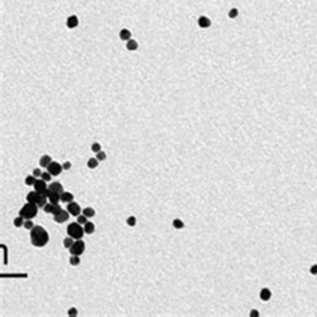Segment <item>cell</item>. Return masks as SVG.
I'll use <instances>...</instances> for the list:
<instances>
[{"mask_svg":"<svg viewBox=\"0 0 317 317\" xmlns=\"http://www.w3.org/2000/svg\"><path fill=\"white\" fill-rule=\"evenodd\" d=\"M30 241L35 247H43L48 244L50 234L43 226L35 225L30 231Z\"/></svg>","mask_w":317,"mask_h":317,"instance_id":"obj_1","label":"cell"},{"mask_svg":"<svg viewBox=\"0 0 317 317\" xmlns=\"http://www.w3.org/2000/svg\"><path fill=\"white\" fill-rule=\"evenodd\" d=\"M38 205L32 204V202H27L22 206V209L19 210V215H22L24 220H32L38 214Z\"/></svg>","mask_w":317,"mask_h":317,"instance_id":"obj_2","label":"cell"},{"mask_svg":"<svg viewBox=\"0 0 317 317\" xmlns=\"http://www.w3.org/2000/svg\"><path fill=\"white\" fill-rule=\"evenodd\" d=\"M86 233L84 231V228H82V225L76 221V222H71L70 225L67 226V236L72 237L74 239H82L83 234Z\"/></svg>","mask_w":317,"mask_h":317,"instance_id":"obj_3","label":"cell"},{"mask_svg":"<svg viewBox=\"0 0 317 317\" xmlns=\"http://www.w3.org/2000/svg\"><path fill=\"white\" fill-rule=\"evenodd\" d=\"M26 199H27V202H32V204H36L39 207H44L47 204V197L43 195V194H40L39 191L36 190H32L30 191V193L27 194V197H26Z\"/></svg>","mask_w":317,"mask_h":317,"instance_id":"obj_4","label":"cell"},{"mask_svg":"<svg viewBox=\"0 0 317 317\" xmlns=\"http://www.w3.org/2000/svg\"><path fill=\"white\" fill-rule=\"evenodd\" d=\"M68 250H70L71 256H82L84 253V250H86V244L82 239H75V242Z\"/></svg>","mask_w":317,"mask_h":317,"instance_id":"obj_5","label":"cell"},{"mask_svg":"<svg viewBox=\"0 0 317 317\" xmlns=\"http://www.w3.org/2000/svg\"><path fill=\"white\" fill-rule=\"evenodd\" d=\"M34 189H35L36 191H39L40 194L46 195V191H47V189H48V186H47V182L43 179V178H36L35 183H34Z\"/></svg>","mask_w":317,"mask_h":317,"instance_id":"obj_6","label":"cell"},{"mask_svg":"<svg viewBox=\"0 0 317 317\" xmlns=\"http://www.w3.org/2000/svg\"><path fill=\"white\" fill-rule=\"evenodd\" d=\"M63 165H60V163H58V162H54L52 161L51 163L48 165V167H47V171L48 173H51L52 174V177H54V175H59L60 173L63 171Z\"/></svg>","mask_w":317,"mask_h":317,"instance_id":"obj_7","label":"cell"},{"mask_svg":"<svg viewBox=\"0 0 317 317\" xmlns=\"http://www.w3.org/2000/svg\"><path fill=\"white\" fill-rule=\"evenodd\" d=\"M67 210L71 215H74V217H78V215L81 214V206H79V204H76L75 201L67 204Z\"/></svg>","mask_w":317,"mask_h":317,"instance_id":"obj_8","label":"cell"},{"mask_svg":"<svg viewBox=\"0 0 317 317\" xmlns=\"http://www.w3.org/2000/svg\"><path fill=\"white\" fill-rule=\"evenodd\" d=\"M70 213H68V210H62L60 213H58L56 215H54V221L56 223H63V222H66V221L70 218Z\"/></svg>","mask_w":317,"mask_h":317,"instance_id":"obj_9","label":"cell"},{"mask_svg":"<svg viewBox=\"0 0 317 317\" xmlns=\"http://www.w3.org/2000/svg\"><path fill=\"white\" fill-rule=\"evenodd\" d=\"M46 197L48 198L50 202H52V204H58V202L60 201V194L56 193V191H52L50 190V189H47L46 191Z\"/></svg>","mask_w":317,"mask_h":317,"instance_id":"obj_10","label":"cell"},{"mask_svg":"<svg viewBox=\"0 0 317 317\" xmlns=\"http://www.w3.org/2000/svg\"><path fill=\"white\" fill-rule=\"evenodd\" d=\"M66 24H67V27L68 28H76L79 26V19H78V16L76 15H71V16H68L67 18V22H66Z\"/></svg>","mask_w":317,"mask_h":317,"instance_id":"obj_11","label":"cell"},{"mask_svg":"<svg viewBox=\"0 0 317 317\" xmlns=\"http://www.w3.org/2000/svg\"><path fill=\"white\" fill-rule=\"evenodd\" d=\"M198 26L201 28H209L212 26V22L207 16H199L198 18Z\"/></svg>","mask_w":317,"mask_h":317,"instance_id":"obj_12","label":"cell"},{"mask_svg":"<svg viewBox=\"0 0 317 317\" xmlns=\"http://www.w3.org/2000/svg\"><path fill=\"white\" fill-rule=\"evenodd\" d=\"M48 189L50 190H52V191H56V193H59V194H62L63 191H64L63 185L60 182H51L50 183V186H48Z\"/></svg>","mask_w":317,"mask_h":317,"instance_id":"obj_13","label":"cell"},{"mask_svg":"<svg viewBox=\"0 0 317 317\" xmlns=\"http://www.w3.org/2000/svg\"><path fill=\"white\" fill-rule=\"evenodd\" d=\"M119 38H121V40L123 42H127L131 39V31L127 30V28H122L121 31H119Z\"/></svg>","mask_w":317,"mask_h":317,"instance_id":"obj_14","label":"cell"},{"mask_svg":"<svg viewBox=\"0 0 317 317\" xmlns=\"http://www.w3.org/2000/svg\"><path fill=\"white\" fill-rule=\"evenodd\" d=\"M60 201L66 202V204H70V202L74 201V194L70 193V191H63V193L60 194Z\"/></svg>","mask_w":317,"mask_h":317,"instance_id":"obj_15","label":"cell"},{"mask_svg":"<svg viewBox=\"0 0 317 317\" xmlns=\"http://www.w3.org/2000/svg\"><path fill=\"white\" fill-rule=\"evenodd\" d=\"M272 297V292L268 289V288H264V289H261L260 292V298L262 301H269Z\"/></svg>","mask_w":317,"mask_h":317,"instance_id":"obj_16","label":"cell"},{"mask_svg":"<svg viewBox=\"0 0 317 317\" xmlns=\"http://www.w3.org/2000/svg\"><path fill=\"white\" fill-rule=\"evenodd\" d=\"M51 162H52V158L50 155H47V154H46V155H42L40 159H39V163H40V166L42 167H46V169L48 167V165L51 163Z\"/></svg>","mask_w":317,"mask_h":317,"instance_id":"obj_17","label":"cell"},{"mask_svg":"<svg viewBox=\"0 0 317 317\" xmlns=\"http://www.w3.org/2000/svg\"><path fill=\"white\" fill-rule=\"evenodd\" d=\"M83 228H84V231H86V234H92L95 231V225L92 222H90V221H87V222L84 223Z\"/></svg>","mask_w":317,"mask_h":317,"instance_id":"obj_18","label":"cell"},{"mask_svg":"<svg viewBox=\"0 0 317 317\" xmlns=\"http://www.w3.org/2000/svg\"><path fill=\"white\" fill-rule=\"evenodd\" d=\"M126 48L129 50V51H135V50L138 48V42L134 40V39H130V40H127Z\"/></svg>","mask_w":317,"mask_h":317,"instance_id":"obj_19","label":"cell"},{"mask_svg":"<svg viewBox=\"0 0 317 317\" xmlns=\"http://www.w3.org/2000/svg\"><path fill=\"white\" fill-rule=\"evenodd\" d=\"M98 165H99V161H98L97 158H90L89 161H87V167H89V169H97Z\"/></svg>","mask_w":317,"mask_h":317,"instance_id":"obj_20","label":"cell"},{"mask_svg":"<svg viewBox=\"0 0 317 317\" xmlns=\"http://www.w3.org/2000/svg\"><path fill=\"white\" fill-rule=\"evenodd\" d=\"M24 221L26 220L22 217V215H18V217L14 220V226L15 228H22V226L24 225Z\"/></svg>","mask_w":317,"mask_h":317,"instance_id":"obj_21","label":"cell"},{"mask_svg":"<svg viewBox=\"0 0 317 317\" xmlns=\"http://www.w3.org/2000/svg\"><path fill=\"white\" fill-rule=\"evenodd\" d=\"M82 214H84L87 218H91L95 215V210L92 209V207H84L83 212H82Z\"/></svg>","mask_w":317,"mask_h":317,"instance_id":"obj_22","label":"cell"},{"mask_svg":"<svg viewBox=\"0 0 317 317\" xmlns=\"http://www.w3.org/2000/svg\"><path fill=\"white\" fill-rule=\"evenodd\" d=\"M75 242V239L72 238V237H66L64 239H63V245H64V247H67V249H70L71 246H72V244Z\"/></svg>","mask_w":317,"mask_h":317,"instance_id":"obj_23","label":"cell"},{"mask_svg":"<svg viewBox=\"0 0 317 317\" xmlns=\"http://www.w3.org/2000/svg\"><path fill=\"white\" fill-rule=\"evenodd\" d=\"M35 181H36V177L34 174L32 175H27V177H26V179H24V183L27 186H34Z\"/></svg>","mask_w":317,"mask_h":317,"instance_id":"obj_24","label":"cell"},{"mask_svg":"<svg viewBox=\"0 0 317 317\" xmlns=\"http://www.w3.org/2000/svg\"><path fill=\"white\" fill-rule=\"evenodd\" d=\"M70 264L71 265H74V266L79 265V264H81V257H79V256H71L70 257Z\"/></svg>","mask_w":317,"mask_h":317,"instance_id":"obj_25","label":"cell"},{"mask_svg":"<svg viewBox=\"0 0 317 317\" xmlns=\"http://www.w3.org/2000/svg\"><path fill=\"white\" fill-rule=\"evenodd\" d=\"M173 226H174L175 229H183V226H185V223H183L181 220H178V218H175V220L173 221Z\"/></svg>","mask_w":317,"mask_h":317,"instance_id":"obj_26","label":"cell"},{"mask_svg":"<svg viewBox=\"0 0 317 317\" xmlns=\"http://www.w3.org/2000/svg\"><path fill=\"white\" fill-rule=\"evenodd\" d=\"M54 205H55V204H52V202H50V204H46V206L43 207L44 213H47V214H51V213H52V209H54Z\"/></svg>","mask_w":317,"mask_h":317,"instance_id":"obj_27","label":"cell"},{"mask_svg":"<svg viewBox=\"0 0 317 317\" xmlns=\"http://www.w3.org/2000/svg\"><path fill=\"white\" fill-rule=\"evenodd\" d=\"M34 222H32V220H26L24 221V225H23V228L24 229H27V230H31V229L34 228Z\"/></svg>","mask_w":317,"mask_h":317,"instance_id":"obj_28","label":"cell"},{"mask_svg":"<svg viewBox=\"0 0 317 317\" xmlns=\"http://www.w3.org/2000/svg\"><path fill=\"white\" fill-rule=\"evenodd\" d=\"M126 222H127V225L129 226H135L137 225V218H135L134 215H130V217L126 220Z\"/></svg>","mask_w":317,"mask_h":317,"instance_id":"obj_29","label":"cell"},{"mask_svg":"<svg viewBox=\"0 0 317 317\" xmlns=\"http://www.w3.org/2000/svg\"><path fill=\"white\" fill-rule=\"evenodd\" d=\"M100 150H102V147H100V143L95 142V143H92V145H91V151H92V153H99Z\"/></svg>","mask_w":317,"mask_h":317,"instance_id":"obj_30","label":"cell"},{"mask_svg":"<svg viewBox=\"0 0 317 317\" xmlns=\"http://www.w3.org/2000/svg\"><path fill=\"white\" fill-rule=\"evenodd\" d=\"M40 178H43L46 182H51V178H52V174L51 173H48V171H43V174H42V177Z\"/></svg>","mask_w":317,"mask_h":317,"instance_id":"obj_31","label":"cell"},{"mask_svg":"<svg viewBox=\"0 0 317 317\" xmlns=\"http://www.w3.org/2000/svg\"><path fill=\"white\" fill-rule=\"evenodd\" d=\"M76 221H78V222L81 223V225H84V223L87 222V217H86V215H84V214H82V215L79 214L78 217H76Z\"/></svg>","mask_w":317,"mask_h":317,"instance_id":"obj_32","label":"cell"},{"mask_svg":"<svg viewBox=\"0 0 317 317\" xmlns=\"http://www.w3.org/2000/svg\"><path fill=\"white\" fill-rule=\"evenodd\" d=\"M62 210H63V209H62V207H60V205H59V204H55V205H54V209H52V213H51V214H52V215H56L58 213H60V212H62Z\"/></svg>","mask_w":317,"mask_h":317,"instance_id":"obj_33","label":"cell"},{"mask_svg":"<svg viewBox=\"0 0 317 317\" xmlns=\"http://www.w3.org/2000/svg\"><path fill=\"white\" fill-rule=\"evenodd\" d=\"M238 16V10L237 8H231L230 11H229V18L230 19H234V18Z\"/></svg>","mask_w":317,"mask_h":317,"instance_id":"obj_34","label":"cell"},{"mask_svg":"<svg viewBox=\"0 0 317 317\" xmlns=\"http://www.w3.org/2000/svg\"><path fill=\"white\" fill-rule=\"evenodd\" d=\"M97 159H98V161H105V159H106V153H105V151L100 150L99 153H97Z\"/></svg>","mask_w":317,"mask_h":317,"instance_id":"obj_35","label":"cell"},{"mask_svg":"<svg viewBox=\"0 0 317 317\" xmlns=\"http://www.w3.org/2000/svg\"><path fill=\"white\" fill-rule=\"evenodd\" d=\"M32 174L35 175L36 178H40V177H42V174H43V171H42V170L39 169V167H36V169H34V170H32Z\"/></svg>","mask_w":317,"mask_h":317,"instance_id":"obj_36","label":"cell"},{"mask_svg":"<svg viewBox=\"0 0 317 317\" xmlns=\"http://www.w3.org/2000/svg\"><path fill=\"white\" fill-rule=\"evenodd\" d=\"M67 313H68V316H76V314H78V310H76V308H70Z\"/></svg>","mask_w":317,"mask_h":317,"instance_id":"obj_37","label":"cell"},{"mask_svg":"<svg viewBox=\"0 0 317 317\" xmlns=\"http://www.w3.org/2000/svg\"><path fill=\"white\" fill-rule=\"evenodd\" d=\"M310 274H313V276H316L317 274V265H313L310 268Z\"/></svg>","mask_w":317,"mask_h":317,"instance_id":"obj_38","label":"cell"},{"mask_svg":"<svg viewBox=\"0 0 317 317\" xmlns=\"http://www.w3.org/2000/svg\"><path fill=\"white\" fill-rule=\"evenodd\" d=\"M63 169L64 170H68V169H71V162H64V163H63Z\"/></svg>","mask_w":317,"mask_h":317,"instance_id":"obj_39","label":"cell"},{"mask_svg":"<svg viewBox=\"0 0 317 317\" xmlns=\"http://www.w3.org/2000/svg\"><path fill=\"white\" fill-rule=\"evenodd\" d=\"M260 316V313H258V310H256V309H253L252 312H250V317H258Z\"/></svg>","mask_w":317,"mask_h":317,"instance_id":"obj_40","label":"cell"}]
</instances>
